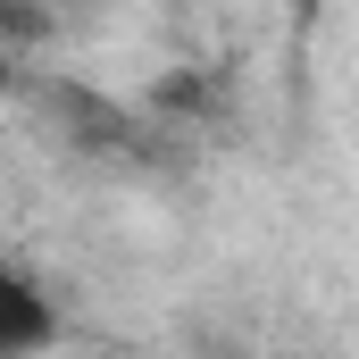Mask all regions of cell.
I'll return each instance as SVG.
<instances>
[{
	"instance_id": "obj_2",
	"label": "cell",
	"mask_w": 359,
	"mask_h": 359,
	"mask_svg": "<svg viewBox=\"0 0 359 359\" xmlns=\"http://www.w3.org/2000/svg\"><path fill=\"white\" fill-rule=\"evenodd\" d=\"M50 34V8H0V59H17V50H34Z\"/></svg>"
},
{
	"instance_id": "obj_4",
	"label": "cell",
	"mask_w": 359,
	"mask_h": 359,
	"mask_svg": "<svg viewBox=\"0 0 359 359\" xmlns=\"http://www.w3.org/2000/svg\"><path fill=\"white\" fill-rule=\"evenodd\" d=\"M184 359H226V351H184Z\"/></svg>"
},
{
	"instance_id": "obj_3",
	"label": "cell",
	"mask_w": 359,
	"mask_h": 359,
	"mask_svg": "<svg viewBox=\"0 0 359 359\" xmlns=\"http://www.w3.org/2000/svg\"><path fill=\"white\" fill-rule=\"evenodd\" d=\"M17 84H25V67H17V59H0V100H8Z\"/></svg>"
},
{
	"instance_id": "obj_1",
	"label": "cell",
	"mask_w": 359,
	"mask_h": 359,
	"mask_svg": "<svg viewBox=\"0 0 359 359\" xmlns=\"http://www.w3.org/2000/svg\"><path fill=\"white\" fill-rule=\"evenodd\" d=\"M59 343V301L50 284L17 259H0V359H42Z\"/></svg>"
}]
</instances>
